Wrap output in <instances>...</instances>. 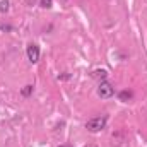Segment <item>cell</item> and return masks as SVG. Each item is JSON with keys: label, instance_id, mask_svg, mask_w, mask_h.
Instances as JSON below:
<instances>
[{"label": "cell", "instance_id": "cell-2", "mask_svg": "<svg viewBox=\"0 0 147 147\" xmlns=\"http://www.w3.org/2000/svg\"><path fill=\"white\" fill-rule=\"evenodd\" d=\"M98 96L101 99H110L115 96V87L111 86L108 80H101L99 86H98Z\"/></svg>", "mask_w": 147, "mask_h": 147}, {"label": "cell", "instance_id": "cell-9", "mask_svg": "<svg viewBox=\"0 0 147 147\" xmlns=\"http://www.w3.org/2000/svg\"><path fill=\"white\" fill-rule=\"evenodd\" d=\"M58 147H74V146H58Z\"/></svg>", "mask_w": 147, "mask_h": 147}, {"label": "cell", "instance_id": "cell-1", "mask_svg": "<svg viewBox=\"0 0 147 147\" xmlns=\"http://www.w3.org/2000/svg\"><path fill=\"white\" fill-rule=\"evenodd\" d=\"M106 123H108V116H106V115H101V116H94V118L87 120L86 128H87L91 134H98V132H101V130L106 128Z\"/></svg>", "mask_w": 147, "mask_h": 147}, {"label": "cell", "instance_id": "cell-8", "mask_svg": "<svg viewBox=\"0 0 147 147\" xmlns=\"http://www.w3.org/2000/svg\"><path fill=\"white\" fill-rule=\"evenodd\" d=\"M39 5H41L43 9H51V7H53V0H41Z\"/></svg>", "mask_w": 147, "mask_h": 147}, {"label": "cell", "instance_id": "cell-5", "mask_svg": "<svg viewBox=\"0 0 147 147\" xmlns=\"http://www.w3.org/2000/svg\"><path fill=\"white\" fill-rule=\"evenodd\" d=\"M92 77H94V79H101V80H106V77H108V72H106L105 69H98V70H94V72H92Z\"/></svg>", "mask_w": 147, "mask_h": 147}, {"label": "cell", "instance_id": "cell-7", "mask_svg": "<svg viewBox=\"0 0 147 147\" xmlns=\"http://www.w3.org/2000/svg\"><path fill=\"white\" fill-rule=\"evenodd\" d=\"M9 9H10V2L9 0H0V14L9 12Z\"/></svg>", "mask_w": 147, "mask_h": 147}, {"label": "cell", "instance_id": "cell-6", "mask_svg": "<svg viewBox=\"0 0 147 147\" xmlns=\"http://www.w3.org/2000/svg\"><path fill=\"white\" fill-rule=\"evenodd\" d=\"M33 91H34V86L28 84V86H24V87L21 89V96H24V98H29V96L33 94Z\"/></svg>", "mask_w": 147, "mask_h": 147}, {"label": "cell", "instance_id": "cell-4", "mask_svg": "<svg viewBox=\"0 0 147 147\" xmlns=\"http://www.w3.org/2000/svg\"><path fill=\"white\" fill-rule=\"evenodd\" d=\"M132 98H134V92H132V91H120V92H118V99H120L121 103H128Z\"/></svg>", "mask_w": 147, "mask_h": 147}, {"label": "cell", "instance_id": "cell-3", "mask_svg": "<svg viewBox=\"0 0 147 147\" xmlns=\"http://www.w3.org/2000/svg\"><path fill=\"white\" fill-rule=\"evenodd\" d=\"M26 55H28V60H29L31 63H38V62H39V55H41L39 46H38L36 43H29V45L26 46Z\"/></svg>", "mask_w": 147, "mask_h": 147}]
</instances>
